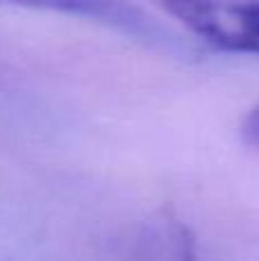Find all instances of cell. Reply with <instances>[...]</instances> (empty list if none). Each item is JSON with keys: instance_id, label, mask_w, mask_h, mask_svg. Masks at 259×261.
I'll use <instances>...</instances> for the list:
<instances>
[{"instance_id": "6da1fadb", "label": "cell", "mask_w": 259, "mask_h": 261, "mask_svg": "<svg viewBox=\"0 0 259 261\" xmlns=\"http://www.w3.org/2000/svg\"><path fill=\"white\" fill-rule=\"evenodd\" d=\"M154 5L211 48L259 58V0H154Z\"/></svg>"}, {"instance_id": "7a4b0ae2", "label": "cell", "mask_w": 259, "mask_h": 261, "mask_svg": "<svg viewBox=\"0 0 259 261\" xmlns=\"http://www.w3.org/2000/svg\"><path fill=\"white\" fill-rule=\"evenodd\" d=\"M0 3L41 9V12H55L71 18H85V21L99 23V25L117 30L126 37H136V39L156 46L161 50L179 55L193 53L191 44H184L182 37H177L170 28L149 16L133 0H0Z\"/></svg>"}, {"instance_id": "3957f363", "label": "cell", "mask_w": 259, "mask_h": 261, "mask_svg": "<svg viewBox=\"0 0 259 261\" xmlns=\"http://www.w3.org/2000/svg\"><path fill=\"white\" fill-rule=\"evenodd\" d=\"M241 135L250 147L259 149V103L246 113V117L241 122Z\"/></svg>"}]
</instances>
